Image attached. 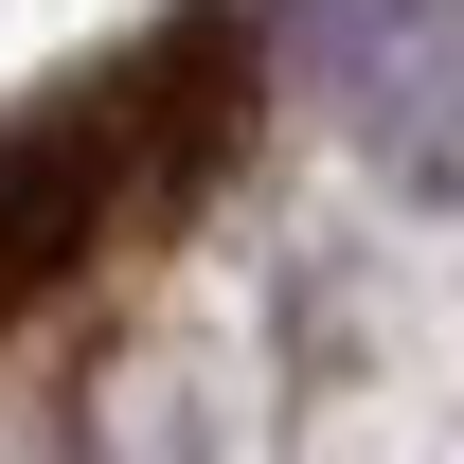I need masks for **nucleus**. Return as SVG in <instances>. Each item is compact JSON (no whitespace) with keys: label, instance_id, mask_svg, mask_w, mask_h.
<instances>
[{"label":"nucleus","instance_id":"obj_1","mask_svg":"<svg viewBox=\"0 0 464 464\" xmlns=\"http://www.w3.org/2000/svg\"><path fill=\"white\" fill-rule=\"evenodd\" d=\"M268 108H286V0H161L143 36L0 108V393H72L143 322V286L268 161Z\"/></svg>","mask_w":464,"mask_h":464}]
</instances>
